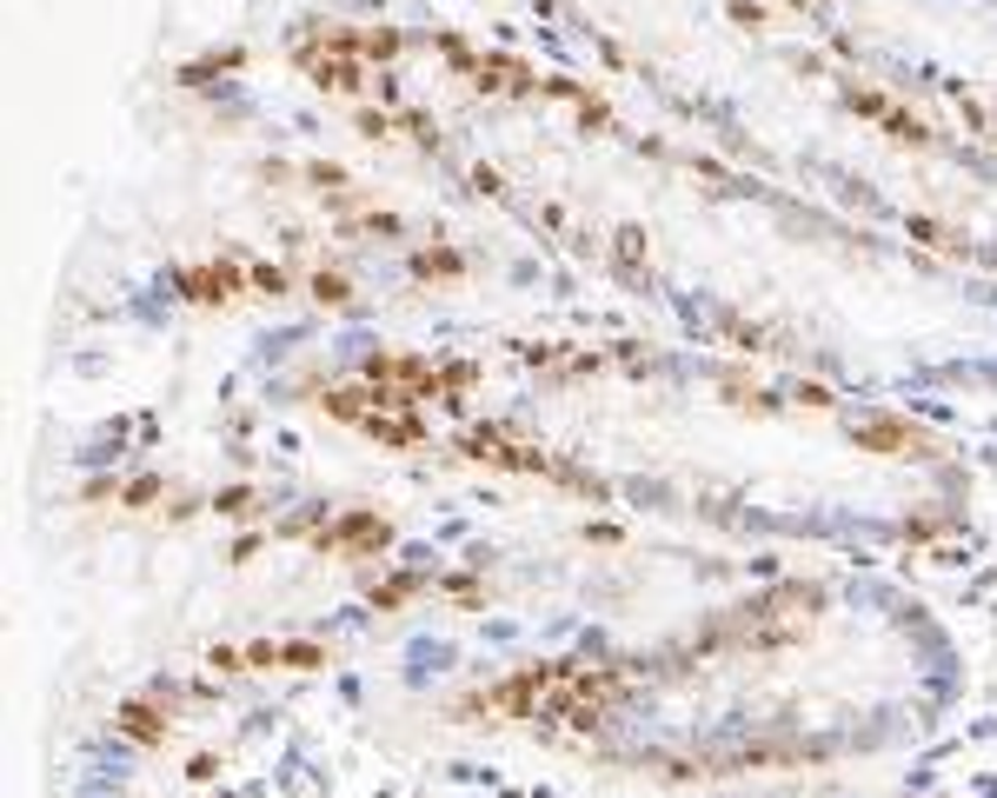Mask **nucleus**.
Listing matches in <instances>:
<instances>
[{"label": "nucleus", "instance_id": "4", "mask_svg": "<svg viewBox=\"0 0 997 798\" xmlns=\"http://www.w3.org/2000/svg\"><path fill=\"white\" fill-rule=\"evenodd\" d=\"M392 54H399V34H392V27H373V34H366V60H392Z\"/></svg>", "mask_w": 997, "mask_h": 798}, {"label": "nucleus", "instance_id": "6", "mask_svg": "<svg viewBox=\"0 0 997 798\" xmlns=\"http://www.w3.org/2000/svg\"><path fill=\"white\" fill-rule=\"evenodd\" d=\"M845 101H852V107H858V114H891V107H884V94H871V87H852V94H845Z\"/></svg>", "mask_w": 997, "mask_h": 798}, {"label": "nucleus", "instance_id": "7", "mask_svg": "<svg viewBox=\"0 0 997 798\" xmlns=\"http://www.w3.org/2000/svg\"><path fill=\"white\" fill-rule=\"evenodd\" d=\"M319 300H332V306H340V300H347V280H332V273H319Z\"/></svg>", "mask_w": 997, "mask_h": 798}, {"label": "nucleus", "instance_id": "8", "mask_svg": "<svg viewBox=\"0 0 997 798\" xmlns=\"http://www.w3.org/2000/svg\"><path fill=\"white\" fill-rule=\"evenodd\" d=\"M791 8H811V0H791Z\"/></svg>", "mask_w": 997, "mask_h": 798}, {"label": "nucleus", "instance_id": "2", "mask_svg": "<svg viewBox=\"0 0 997 798\" xmlns=\"http://www.w3.org/2000/svg\"><path fill=\"white\" fill-rule=\"evenodd\" d=\"M180 293L187 300H226V293H239V273L233 267H200V273H180Z\"/></svg>", "mask_w": 997, "mask_h": 798}, {"label": "nucleus", "instance_id": "1", "mask_svg": "<svg viewBox=\"0 0 997 798\" xmlns=\"http://www.w3.org/2000/svg\"><path fill=\"white\" fill-rule=\"evenodd\" d=\"M479 87H513V94H532V87H539V73H532L526 60H513V54H485V60H479Z\"/></svg>", "mask_w": 997, "mask_h": 798}, {"label": "nucleus", "instance_id": "5", "mask_svg": "<svg viewBox=\"0 0 997 798\" xmlns=\"http://www.w3.org/2000/svg\"><path fill=\"white\" fill-rule=\"evenodd\" d=\"M738 27H765V8H759V0H731V8H725Z\"/></svg>", "mask_w": 997, "mask_h": 798}, {"label": "nucleus", "instance_id": "3", "mask_svg": "<svg viewBox=\"0 0 997 798\" xmlns=\"http://www.w3.org/2000/svg\"><path fill=\"white\" fill-rule=\"evenodd\" d=\"M306 67H313V80H319V87H332V94H353L360 87V67L353 60H340V54H306Z\"/></svg>", "mask_w": 997, "mask_h": 798}]
</instances>
